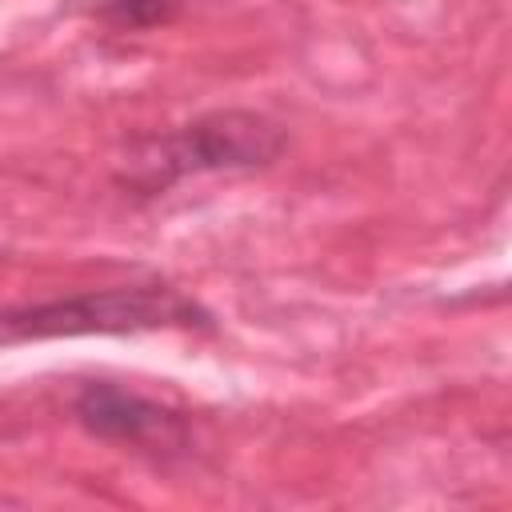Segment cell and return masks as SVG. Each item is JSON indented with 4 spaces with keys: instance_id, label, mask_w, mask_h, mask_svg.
Returning <instances> with one entry per match:
<instances>
[{
    "instance_id": "3957f363",
    "label": "cell",
    "mask_w": 512,
    "mask_h": 512,
    "mask_svg": "<svg viewBox=\"0 0 512 512\" xmlns=\"http://www.w3.org/2000/svg\"><path fill=\"white\" fill-rule=\"evenodd\" d=\"M72 412L92 436L112 440V444H132V448L180 444V420L168 408H160L128 388H116V384H88L76 396Z\"/></svg>"
},
{
    "instance_id": "6da1fadb",
    "label": "cell",
    "mask_w": 512,
    "mask_h": 512,
    "mask_svg": "<svg viewBox=\"0 0 512 512\" xmlns=\"http://www.w3.org/2000/svg\"><path fill=\"white\" fill-rule=\"evenodd\" d=\"M284 128L260 112H208L180 128L152 132L132 144L120 168V184L140 196H156L200 172H244L276 160Z\"/></svg>"
},
{
    "instance_id": "7a4b0ae2",
    "label": "cell",
    "mask_w": 512,
    "mask_h": 512,
    "mask_svg": "<svg viewBox=\"0 0 512 512\" xmlns=\"http://www.w3.org/2000/svg\"><path fill=\"white\" fill-rule=\"evenodd\" d=\"M208 312L172 284H116L88 288L76 296H56L40 304L0 308V344H28L52 336H92V332H152V328H204Z\"/></svg>"
},
{
    "instance_id": "277c9868",
    "label": "cell",
    "mask_w": 512,
    "mask_h": 512,
    "mask_svg": "<svg viewBox=\"0 0 512 512\" xmlns=\"http://www.w3.org/2000/svg\"><path fill=\"white\" fill-rule=\"evenodd\" d=\"M176 8H180V0H100L96 4V16L108 20L120 32L124 28L136 32V28H152V24L172 20Z\"/></svg>"
}]
</instances>
